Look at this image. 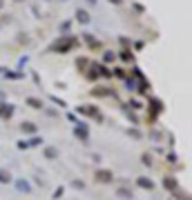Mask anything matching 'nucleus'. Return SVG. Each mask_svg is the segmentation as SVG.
Returning <instances> with one entry per match:
<instances>
[{
  "mask_svg": "<svg viewBox=\"0 0 192 200\" xmlns=\"http://www.w3.org/2000/svg\"><path fill=\"white\" fill-rule=\"evenodd\" d=\"M76 18H78L81 22H89V13H87L85 9H78V11H76Z\"/></svg>",
  "mask_w": 192,
  "mask_h": 200,
  "instance_id": "1",
  "label": "nucleus"
},
{
  "mask_svg": "<svg viewBox=\"0 0 192 200\" xmlns=\"http://www.w3.org/2000/svg\"><path fill=\"white\" fill-rule=\"evenodd\" d=\"M71 42H74L71 38H69V40H63L60 45H56V49H69V47H71Z\"/></svg>",
  "mask_w": 192,
  "mask_h": 200,
  "instance_id": "2",
  "label": "nucleus"
},
{
  "mask_svg": "<svg viewBox=\"0 0 192 200\" xmlns=\"http://www.w3.org/2000/svg\"><path fill=\"white\" fill-rule=\"evenodd\" d=\"M110 3H114V5H121V3H123V0H110Z\"/></svg>",
  "mask_w": 192,
  "mask_h": 200,
  "instance_id": "3",
  "label": "nucleus"
},
{
  "mask_svg": "<svg viewBox=\"0 0 192 200\" xmlns=\"http://www.w3.org/2000/svg\"><path fill=\"white\" fill-rule=\"evenodd\" d=\"M3 5H5V0H0V7H3Z\"/></svg>",
  "mask_w": 192,
  "mask_h": 200,
  "instance_id": "4",
  "label": "nucleus"
},
{
  "mask_svg": "<svg viewBox=\"0 0 192 200\" xmlns=\"http://www.w3.org/2000/svg\"><path fill=\"white\" fill-rule=\"evenodd\" d=\"M87 3H89V5H92V3H96V0H87Z\"/></svg>",
  "mask_w": 192,
  "mask_h": 200,
  "instance_id": "5",
  "label": "nucleus"
}]
</instances>
